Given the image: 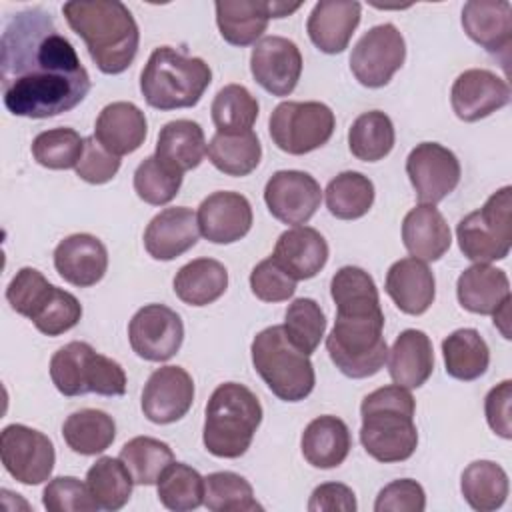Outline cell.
<instances>
[{"mask_svg": "<svg viewBox=\"0 0 512 512\" xmlns=\"http://www.w3.org/2000/svg\"><path fill=\"white\" fill-rule=\"evenodd\" d=\"M2 100L10 114L52 118L76 108L90 92V76L50 12L12 14L0 38Z\"/></svg>", "mask_w": 512, "mask_h": 512, "instance_id": "6da1fadb", "label": "cell"}, {"mask_svg": "<svg viewBox=\"0 0 512 512\" xmlns=\"http://www.w3.org/2000/svg\"><path fill=\"white\" fill-rule=\"evenodd\" d=\"M442 356L446 374L456 380H476L490 364L486 340L474 328H458L442 340Z\"/></svg>", "mask_w": 512, "mask_h": 512, "instance_id": "e575fe53", "label": "cell"}, {"mask_svg": "<svg viewBox=\"0 0 512 512\" xmlns=\"http://www.w3.org/2000/svg\"><path fill=\"white\" fill-rule=\"evenodd\" d=\"M74 170L88 184H106L120 170V158L110 154L94 136H86L84 152Z\"/></svg>", "mask_w": 512, "mask_h": 512, "instance_id": "816d5d0a", "label": "cell"}, {"mask_svg": "<svg viewBox=\"0 0 512 512\" xmlns=\"http://www.w3.org/2000/svg\"><path fill=\"white\" fill-rule=\"evenodd\" d=\"M86 486L98 508L114 512L130 500L134 480L120 458L102 456L88 468Z\"/></svg>", "mask_w": 512, "mask_h": 512, "instance_id": "ab89813d", "label": "cell"}, {"mask_svg": "<svg viewBox=\"0 0 512 512\" xmlns=\"http://www.w3.org/2000/svg\"><path fill=\"white\" fill-rule=\"evenodd\" d=\"M250 290L262 302H284L296 292V280L268 256L252 268Z\"/></svg>", "mask_w": 512, "mask_h": 512, "instance_id": "f907efd6", "label": "cell"}, {"mask_svg": "<svg viewBox=\"0 0 512 512\" xmlns=\"http://www.w3.org/2000/svg\"><path fill=\"white\" fill-rule=\"evenodd\" d=\"M128 468L134 484L152 486L158 482L162 472L174 462L172 448L152 436H136L120 448L118 456Z\"/></svg>", "mask_w": 512, "mask_h": 512, "instance_id": "b9f144b4", "label": "cell"}, {"mask_svg": "<svg viewBox=\"0 0 512 512\" xmlns=\"http://www.w3.org/2000/svg\"><path fill=\"white\" fill-rule=\"evenodd\" d=\"M320 200V184L314 176L302 170H278L264 186L268 212L284 224H306L320 208Z\"/></svg>", "mask_w": 512, "mask_h": 512, "instance_id": "2e32d148", "label": "cell"}, {"mask_svg": "<svg viewBox=\"0 0 512 512\" xmlns=\"http://www.w3.org/2000/svg\"><path fill=\"white\" fill-rule=\"evenodd\" d=\"M206 152L212 166L228 176H248L262 158L260 140L252 130L240 134L216 132Z\"/></svg>", "mask_w": 512, "mask_h": 512, "instance_id": "74e56055", "label": "cell"}, {"mask_svg": "<svg viewBox=\"0 0 512 512\" xmlns=\"http://www.w3.org/2000/svg\"><path fill=\"white\" fill-rule=\"evenodd\" d=\"M424 508V488L412 478H402L386 484L378 492L374 502L376 512H422Z\"/></svg>", "mask_w": 512, "mask_h": 512, "instance_id": "f5cc1de1", "label": "cell"}, {"mask_svg": "<svg viewBox=\"0 0 512 512\" xmlns=\"http://www.w3.org/2000/svg\"><path fill=\"white\" fill-rule=\"evenodd\" d=\"M0 458L6 472L26 486H36L52 474L56 452L52 440L24 424H8L0 434Z\"/></svg>", "mask_w": 512, "mask_h": 512, "instance_id": "4fadbf2b", "label": "cell"}, {"mask_svg": "<svg viewBox=\"0 0 512 512\" xmlns=\"http://www.w3.org/2000/svg\"><path fill=\"white\" fill-rule=\"evenodd\" d=\"M174 294L188 306H208L228 288V270L214 258H196L174 276Z\"/></svg>", "mask_w": 512, "mask_h": 512, "instance_id": "836d02e7", "label": "cell"}, {"mask_svg": "<svg viewBox=\"0 0 512 512\" xmlns=\"http://www.w3.org/2000/svg\"><path fill=\"white\" fill-rule=\"evenodd\" d=\"M272 258L298 282L314 278L328 262V242L310 226L284 230L274 246Z\"/></svg>", "mask_w": 512, "mask_h": 512, "instance_id": "4316f807", "label": "cell"}, {"mask_svg": "<svg viewBox=\"0 0 512 512\" xmlns=\"http://www.w3.org/2000/svg\"><path fill=\"white\" fill-rule=\"evenodd\" d=\"M258 110V100L242 84H226L220 88L210 106L216 132L222 134H240L252 130Z\"/></svg>", "mask_w": 512, "mask_h": 512, "instance_id": "7bdbcfd3", "label": "cell"}, {"mask_svg": "<svg viewBox=\"0 0 512 512\" xmlns=\"http://www.w3.org/2000/svg\"><path fill=\"white\" fill-rule=\"evenodd\" d=\"M462 28L488 54L506 60L512 46V4L508 0H470L462 8Z\"/></svg>", "mask_w": 512, "mask_h": 512, "instance_id": "7402d4cb", "label": "cell"}, {"mask_svg": "<svg viewBox=\"0 0 512 512\" xmlns=\"http://www.w3.org/2000/svg\"><path fill=\"white\" fill-rule=\"evenodd\" d=\"M330 296L336 304V320L326 336L330 360L348 378L374 376L388 358L374 278L358 266H342L330 280Z\"/></svg>", "mask_w": 512, "mask_h": 512, "instance_id": "7a4b0ae2", "label": "cell"}, {"mask_svg": "<svg viewBox=\"0 0 512 512\" xmlns=\"http://www.w3.org/2000/svg\"><path fill=\"white\" fill-rule=\"evenodd\" d=\"M62 14L84 40L100 72L120 74L134 62L140 32L126 4L118 0H72L62 6Z\"/></svg>", "mask_w": 512, "mask_h": 512, "instance_id": "3957f363", "label": "cell"}, {"mask_svg": "<svg viewBox=\"0 0 512 512\" xmlns=\"http://www.w3.org/2000/svg\"><path fill=\"white\" fill-rule=\"evenodd\" d=\"M204 506L212 512L262 510L250 482L244 476L228 470L204 476Z\"/></svg>", "mask_w": 512, "mask_h": 512, "instance_id": "ee69618b", "label": "cell"}, {"mask_svg": "<svg viewBox=\"0 0 512 512\" xmlns=\"http://www.w3.org/2000/svg\"><path fill=\"white\" fill-rule=\"evenodd\" d=\"M406 42L400 30L386 22L372 26L356 42L350 54V70L366 88H382L402 68Z\"/></svg>", "mask_w": 512, "mask_h": 512, "instance_id": "7c38bea8", "label": "cell"}, {"mask_svg": "<svg viewBox=\"0 0 512 512\" xmlns=\"http://www.w3.org/2000/svg\"><path fill=\"white\" fill-rule=\"evenodd\" d=\"M132 350L148 362H166L182 346V318L164 304L142 306L128 324Z\"/></svg>", "mask_w": 512, "mask_h": 512, "instance_id": "9a60e30c", "label": "cell"}, {"mask_svg": "<svg viewBox=\"0 0 512 512\" xmlns=\"http://www.w3.org/2000/svg\"><path fill=\"white\" fill-rule=\"evenodd\" d=\"M384 288L398 310L410 316L424 314L436 296L434 274L426 262L414 256L400 258L388 268Z\"/></svg>", "mask_w": 512, "mask_h": 512, "instance_id": "484cf974", "label": "cell"}, {"mask_svg": "<svg viewBox=\"0 0 512 512\" xmlns=\"http://www.w3.org/2000/svg\"><path fill=\"white\" fill-rule=\"evenodd\" d=\"M456 296L464 310L494 316L510 298V280L504 270L490 264L466 268L456 282Z\"/></svg>", "mask_w": 512, "mask_h": 512, "instance_id": "f1b7e54d", "label": "cell"}, {"mask_svg": "<svg viewBox=\"0 0 512 512\" xmlns=\"http://www.w3.org/2000/svg\"><path fill=\"white\" fill-rule=\"evenodd\" d=\"M252 206L240 192L220 190L204 198L196 212L200 234L212 244H232L252 228Z\"/></svg>", "mask_w": 512, "mask_h": 512, "instance_id": "44dd1931", "label": "cell"}, {"mask_svg": "<svg viewBox=\"0 0 512 512\" xmlns=\"http://www.w3.org/2000/svg\"><path fill=\"white\" fill-rule=\"evenodd\" d=\"M212 82L210 66L196 56H186L170 46L152 50L140 74V92L156 110L192 108Z\"/></svg>", "mask_w": 512, "mask_h": 512, "instance_id": "8992f818", "label": "cell"}, {"mask_svg": "<svg viewBox=\"0 0 512 512\" xmlns=\"http://www.w3.org/2000/svg\"><path fill=\"white\" fill-rule=\"evenodd\" d=\"M460 490L470 508L478 512H492L506 502L510 490L508 474L492 460H476L464 468Z\"/></svg>", "mask_w": 512, "mask_h": 512, "instance_id": "8d00e7d4", "label": "cell"}, {"mask_svg": "<svg viewBox=\"0 0 512 512\" xmlns=\"http://www.w3.org/2000/svg\"><path fill=\"white\" fill-rule=\"evenodd\" d=\"M326 208L338 220H356L368 214L374 204V184L368 176L346 170L334 176L326 190Z\"/></svg>", "mask_w": 512, "mask_h": 512, "instance_id": "f35d334b", "label": "cell"}, {"mask_svg": "<svg viewBox=\"0 0 512 512\" xmlns=\"http://www.w3.org/2000/svg\"><path fill=\"white\" fill-rule=\"evenodd\" d=\"M250 72L272 96H288L302 74L300 48L284 36H264L252 48Z\"/></svg>", "mask_w": 512, "mask_h": 512, "instance_id": "ac0fdd59", "label": "cell"}, {"mask_svg": "<svg viewBox=\"0 0 512 512\" xmlns=\"http://www.w3.org/2000/svg\"><path fill=\"white\" fill-rule=\"evenodd\" d=\"M510 102V86L504 78L484 68L464 70L452 84L450 104L464 122H476Z\"/></svg>", "mask_w": 512, "mask_h": 512, "instance_id": "ffe728a7", "label": "cell"}, {"mask_svg": "<svg viewBox=\"0 0 512 512\" xmlns=\"http://www.w3.org/2000/svg\"><path fill=\"white\" fill-rule=\"evenodd\" d=\"M416 402L408 388L390 384L382 386L360 404V442L364 450L378 462H404L418 446V430L414 424Z\"/></svg>", "mask_w": 512, "mask_h": 512, "instance_id": "277c9868", "label": "cell"}, {"mask_svg": "<svg viewBox=\"0 0 512 512\" xmlns=\"http://www.w3.org/2000/svg\"><path fill=\"white\" fill-rule=\"evenodd\" d=\"M334 112L322 102H280L268 120L270 138L286 154L302 156L324 146L334 132Z\"/></svg>", "mask_w": 512, "mask_h": 512, "instance_id": "8fae6325", "label": "cell"}, {"mask_svg": "<svg viewBox=\"0 0 512 512\" xmlns=\"http://www.w3.org/2000/svg\"><path fill=\"white\" fill-rule=\"evenodd\" d=\"M358 508L356 494L340 482H326L312 490L308 500L310 512H354Z\"/></svg>", "mask_w": 512, "mask_h": 512, "instance_id": "11a10c76", "label": "cell"}, {"mask_svg": "<svg viewBox=\"0 0 512 512\" xmlns=\"http://www.w3.org/2000/svg\"><path fill=\"white\" fill-rule=\"evenodd\" d=\"M250 354L254 370L280 400L300 402L314 390L316 374L310 356L288 340L284 326H268L258 332Z\"/></svg>", "mask_w": 512, "mask_h": 512, "instance_id": "52a82bcc", "label": "cell"}, {"mask_svg": "<svg viewBox=\"0 0 512 512\" xmlns=\"http://www.w3.org/2000/svg\"><path fill=\"white\" fill-rule=\"evenodd\" d=\"M56 272L72 286L88 288L100 282L108 268V250L92 234H70L54 250Z\"/></svg>", "mask_w": 512, "mask_h": 512, "instance_id": "603a6c76", "label": "cell"}, {"mask_svg": "<svg viewBox=\"0 0 512 512\" xmlns=\"http://www.w3.org/2000/svg\"><path fill=\"white\" fill-rule=\"evenodd\" d=\"M50 378L64 396H82L88 392L122 396L126 392L124 368L80 340L68 342L54 352L50 358Z\"/></svg>", "mask_w": 512, "mask_h": 512, "instance_id": "9c48e42d", "label": "cell"}, {"mask_svg": "<svg viewBox=\"0 0 512 512\" xmlns=\"http://www.w3.org/2000/svg\"><path fill=\"white\" fill-rule=\"evenodd\" d=\"M148 134L144 112L132 102H112L96 118L94 138L114 156L136 152Z\"/></svg>", "mask_w": 512, "mask_h": 512, "instance_id": "83f0119b", "label": "cell"}, {"mask_svg": "<svg viewBox=\"0 0 512 512\" xmlns=\"http://www.w3.org/2000/svg\"><path fill=\"white\" fill-rule=\"evenodd\" d=\"M200 236L196 214L186 206L164 208L144 230V248L154 260H174L196 246Z\"/></svg>", "mask_w": 512, "mask_h": 512, "instance_id": "cb8c5ba5", "label": "cell"}, {"mask_svg": "<svg viewBox=\"0 0 512 512\" xmlns=\"http://www.w3.org/2000/svg\"><path fill=\"white\" fill-rule=\"evenodd\" d=\"M300 448L310 466L322 470L336 468L346 460L352 448L350 430L338 416H318L304 428Z\"/></svg>", "mask_w": 512, "mask_h": 512, "instance_id": "1f68e13d", "label": "cell"}, {"mask_svg": "<svg viewBox=\"0 0 512 512\" xmlns=\"http://www.w3.org/2000/svg\"><path fill=\"white\" fill-rule=\"evenodd\" d=\"M362 6L360 2L344 0H322L316 2L306 30L312 44L324 54H340L348 48L354 30L360 24Z\"/></svg>", "mask_w": 512, "mask_h": 512, "instance_id": "d4e9b609", "label": "cell"}, {"mask_svg": "<svg viewBox=\"0 0 512 512\" xmlns=\"http://www.w3.org/2000/svg\"><path fill=\"white\" fill-rule=\"evenodd\" d=\"M216 24L222 38L232 46H250L266 32L270 18L290 16L300 2L280 0H220L214 4Z\"/></svg>", "mask_w": 512, "mask_h": 512, "instance_id": "e0dca14e", "label": "cell"}, {"mask_svg": "<svg viewBox=\"0 0 512 512\" xmlns=\"http://www.w3.org/2000/svg\"><path fill=\"white\" fill-rule=\"evenodd\" d=\"M42 504L50 512H92L98 510L96 500L92 498L88 486L74 476H56L52 478L44 492Z\"/></svg>", "mask_w": 512, "mask_h": 512, "instance_id": "681fc988", "label": "cell"}, {"mask_svg": "<svg viewBox=\"0 0 512 512\" xmlns=\"http://www.w3.org/2000/svg\"><path fill=\"white\" fill-rule=\"evenodd\" d=\"M182 174L166 166L154 154L144 158L134 170V192L150 206H164L176 198Z\"/></svg>", "mask_w": 512, "mask_h": 512, "instance_id": "c3c4849f", "label": "cell"}, {"mask_svg": "<svg viewBox=\"0 0 512 512\" xmlns=\"http://www.w3.org/2000/svg\"><path fill=\"white\" fill-rule=\"evenodd\" d=\"M282 326L288 340L300 352L310 356L326 332V316L316 300L296 298L292 304H288Z\"/></svg>", "mask_w": 512, "mask_h": 512, "instance_id": "bcb514c9", "label": "cell"}, {"mask_svg": "<svg viewBox=\"0 0 512 512\" xmlns=\"http://www.w3.org/2000/svg\"><path fill=\"white\" fill-rule=\"evenodd\" d=\"M386 360L394 384L408 390L420 388L434 370L432 340L426 336V332L408 328L396 336Z\"/></svg>", "mask_w": 512, "mask_h": 512, "instance_id": "f546056e", "label": "cell"}, {"mask_svg": "<svg viewBox=\"0 0 512 512\" xmlns=\"http://www.w3.org/2000/svg\"><path fill=\"white\" fill-rule=\"evenodd\" d=\"M62 438L76 454H102L116 438V422L102 410L82 408L64 420Z\"/></svg>", "mask_w": 512, "mask_h": 512, "instance_id": "d590c367", "label": "cell"}, {"mask_svg": "<svg viewBox=\"0 0 512 512\" xmlns=\"http://www.w3.org/2000/svg\"><path fill=\"white\" fill-rule=\"evenodd\" d=\"M460 162L438 142L416 144L406 158V174L420 204H438L460 182Z\"/></svg>", "mask_w": 512, "mask_h": 512, "instance_id": "5bb4252c", "label": "cell"}, {"mask_svg": "<svg viewBox=\"0 0 512 512\" xmlns=\"http://www.w3.org/2000/svg\"><path fill=\"white\" fill-rule=\"evenodd\" d=\"M158 500L174 512L196 510L204 504V478L184 462H172L156 482Z\"/></svg>", "mask_w": 512, "mask_h": 512, "instance_id": "f6af8a7d", "label": "cell"}, {"mask_svg": "<svg viewBox=\"0 0 512 512\" xmlns=\"http://www.w3.org/2000/svg\"><path fill=\"white\" fill-rule=\"evenodd\" d=\"M6 300L14 312L32 320L38 332L60 336L82 318L78 298L54 284L36 268H20L6 288Z\"/></svg>", "mask_w": 512, "mask_h": 512, "instance_id": "ba28073f", "label": "cell"}, {"mask_svg": "<svg viewBox=\"0 0 512 512\" xmlns=\"http://www.w3.org/2000/svg\"><path fill=\"white\" fill-rule=\"evenodd\" d=\"M208 146L204 138V130L194 120H172L166 122L158 132L156 152L154 156L162 160L166 166L184 174L204 160Z\"/></svg>", "mask_w": 512, "mask_h": 512, "instance_id": "d6a6232c", "label": "cell"}, {"mask_svg": "<svg viewBox=\"0 0 512 512\" xmlns=\"http://www.w3.org/2000/svg\"><path fill=\"white\" fill-rule=\"evenodd\" d=\"M394 124L382 110L360 114L348 130V148L362 162H378L394 148Z\"/></svg>", "mask_w": 512, "mask_h": 512, "instance_id": "60d3db41", "label": "cell"}, {"mask_svg": "<svg viewBox=\"0 0 512 512\" xmlns=\"http://www.w3.org/2000/svg\"><path fill=\"white\" fill-rule=\"evenodd\" d=\"M402 242L414 258L422 262H436L448 252L452 234L436 206L418 204L404 216Z\"/></svg>", "mask_w": 512, "mask_h": 512, "instance_id": "4dcf8cb0", "label": "cell"}, {"mask_svg": "<svg viewBox=\"0 0 512 512\" xmlns=\"http://www.w3.org/2000/svg\"><path fill=\"white\" fill-rule=\"evenodd\" d=\"M194 402L192 376L180 366L156 368L142 390V412L154 424H172L188 414Z\"/></svg>", "mask_w": 512, "mask_h": 512, "instance_id": "d6986e66", "label": "cell"}, {"mask_svg": "<svg viewBox=\"0 0 512 512\" xmlns=\"http://www.w3.org/2000/svg\"><path fill=\"white\" fill-rule=\"evenodd\" d=\"M512 188L496 190L482 208L466 214L456 226L462 254L474 264L504 260L512 246Z\"/></svg>", "mask_w": 512, "mask_h": 512, "instance_id": "30bf717a", "label": "cell"}, {"mask_svg": "<svg viewBox=\"0 0 512 512\" xmlns=\"http://www.w3.org/2000/svg\"><path fill=\"white\" fill-rule=\"evenodd\" d=\"M510 404H512V382L504 380L494 386L484 400V412L488 426L502 436L504 440L512 438V422H510Z\"/></svg>", "mask_w": 512, "mask_h": 512, "instance_id": "db71d44e", "label": "cell"}, {"mask_svg": "<svg viewBox=\"0 0 512 512\" xmlns=\"http://www.w3.org/2000/svg\"><path fill=\"white\" fill-rule=\"evenodd\" d=\"M262 422V406L256 394L238 382L220 384L204 414L202 442L216 458H240L252 444Z\"/></svg>", "mask_w": 512, "mask_h": 512, "instance_id": "5b68a950", "label": "cell"}, {"mask_svg": "<svg viewBox=\"0 0 512 512\" xmlns=\"http://www.w3.org/2000/svg\"><path fill=\"white\" fill-rule=\"evenodd\" d=\"M84 152V138L74 128H52L32 140L34 160L50 170L76 168Z\"/></svg>", "mask_w": 512, "mask_h": 512, "instance_id": "7dc6e473", "label": "cell"}]
</instances>
